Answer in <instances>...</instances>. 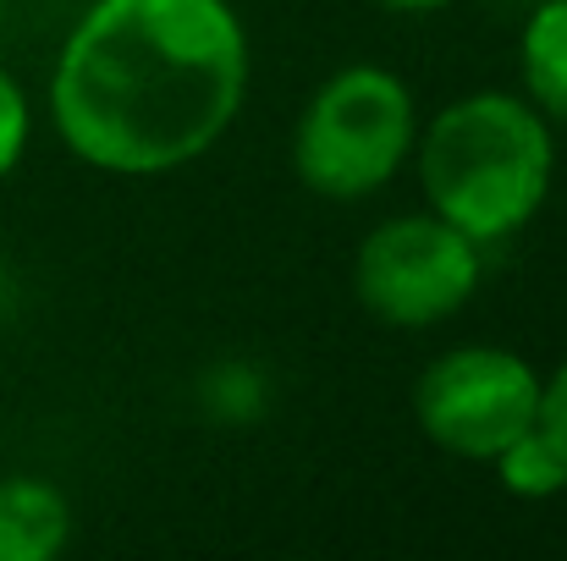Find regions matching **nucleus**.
I'll list each match as a JSON object with an SVG mask.
<instances>
[{
	"mask_svg": "<svg viewBox=\"0 0 567 561\" xmlns=\"http://www.w3.org/2000/svg\"><path fill=\"white\" fill-rule=\"evenodd\" d=\"M408 160L419 166L424 204L485 248L540 215L557 177V138L524 94L480 89L435 111Z\"/></svg>",
	"mask_w": 567,
	"mask_h": 561,
	"instance_id": "nucleus-2",
	"label": "nucleus"
},
{
	"mask_svg": "<svg viewBox=\"0 0 567 561\" xmlns=\"http://www.w3.org/2000/svg\"><path fill=\"white\" fill-rule=\"evenodd\" d=\"M518 66H524L529 105L546 122L567 127V0H540L529 11L518 39Z\"/></svg>",
	"mask_w": 567,
	"mask_h": 561,
	"instance_id": "nucleus-7",
	"label": "nucleus"
},
{
	"mask_svg": "<svg viewBox=\"0 0 567 561\" xmlns=\"http://www.w3.org/2000/svg\"><path fill=\"white\" fill-rule=\"evenodd\" d=\"M385 11H408V17H419V11H441V6H452V0H380Z\"/></svg>",
	"mask_w": 567,
	"mask_h": 561,
	"instance_id": "nucleus-11",
	"label": "nucleus"
},
{
	"mask_svg": "<svg viewBox=\"0 0 567 561\" xmlns=\"http://www.w3.org/2000/svg\"><path fill=\"white\" fill-rule=\"evenodd\" d=\"M413 418L430 446L463 463H491L540 418V374L507 347H452L413 380Z\"/></svg>",
	"mask_w": 567,
	"mask_h": 561,
	"instance_id": "nucleus-5",
	"label": "nucleus"
},
{
	"mask_svg": "<svg viewBox=\"0 0 567 561\" xmlns=\"http://www.w3.org/2000/svg\"><path fill=\"white\" fill-rule=\"evenodd\" d=\"M535 429L557 446V457L567 463V359L557 364V374L540 380V418H535Z\"/></svg>",
	"mask_w": 567,
	"mask_h": 561,
	"instance_id": "nucleus-10",
	"label": "nucleus"
},
{
	"mask_svg": "<svg viewBox=\"0 0 567 561\" xmlns=\"http://www.w3.org/2000/svg\"><path fill=\"white\" fill-rule=\"evenodd\" d=\"M72 540V501L50 479H0V561H50Z\"/></svg>",
	"mask_w": 567,
	"mask_h": 561,
	"instance_id": "nucleus-6",
	"label": "nucleus"
},
{
	"mask_svg": "<svg viewBox=\"0 0 567 561\" xmlns=\"http://www.w3.org/2000/svg\"><path fill=\"white\" fill-rule=\"evenodd\" d=\"M28 127H33V116H28V94H22V83L0 66V183L17 172V160H22V149H28Z\"/></svg>",
	"mask_w": 567,
	"mask_h": 561,
	"instance_id": "nucleus-9",
	"label": "nucleus"
},
{
	"mask_svg": "<svg viewBox=\"0 0 567 561\" xmlns=\"http://www.w3.org/2000/svg\"><path fill=\"white\" fill-rule=\"evenodd\" d=\"M480 276H485L480 242L463 237L435 209L380 220L353 259L359 309L396 331H424L452 320L480 292Z\"/></svg>",
	"mask_w": 567,
	"mask_h": 561,
	"instance_id": "nucleus-4",
	"label": "nucleus"
},
{
	"mask_svg": "<svg viewBox=\"0 0 567 561\" xmlns=\"http://www.w3.org/2000/svg\"><path fill=\"white\" fill-rule=\"evenodd\" d=\"M491 468H496L502 490L507 496H524V501H546V496L567 490V463L557 457V446L540 429H524L513 446H502L491 457Z\"/></svg>",
	"mask_w": 567,
	"mask_h": 561,
	"instance_id": "nucleus-8",
	"label": "nucleus"
},
{
	"mask_svg": "<svg viewBox=\"0 0 567 561\" xmlns=\"http://www.w3.org/2000/svg\"><path fill=\"white\" fill-rule=\"evenodd\" d=\"M413 138H419V111L408 83L391 66L359 61L331 72L309 94L292 127V172L320 198L359 204L408 166Z\"/></svg>",
	"mask_w": 567,
	"mask_h": 561,
	"instance_id": "nucleus-3",
	"label": "nucleus"
},
{
	"mask_svg": "<svg viewBox=\"0 0 567 561\" xmlns=\"http://www.w3.org/2000/svg\"><path fill=\"white\" fill-rule=\"evenodd\" d=\"M248 100L231 0H94L50 72L61 144L105 177H166L209 155Z\"/></svg>",
	"mask_w": 567,
	"mask_h": 561,
	"instance_id": "nucleus-1",
	"label": "nucleus"
}]
</instances>
